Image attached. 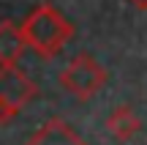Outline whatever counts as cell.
Returning a JSON list of instances; mask_svg holds the SVG:
<instances>
[{
  "mask_svg": "<svg viewBox=\"0 0 147 145\" xmlns=\"http://www.w3.org/2000/svg\"><path fill=\"white\" fill-rule=\"evenodd\" d=\"M38 85L19 66H0V126L11 123L27 101H33Z\"/></svg>",
  "mask_w": 147,
  "mask_h": 145,
  "instance_id": "3",
  "label": "cell"
},
{
  "mask_svg": "<svg viewBox=\"0 0 147 145\" xmlns=\"http://www.w3.org/2000/svg\"><path fill=\"white\" fill-rule=\"evenodd\" d=\"M19 33L25 38V47L36 49L41 58H55L74 36V25L52 3H41L25 16V22L19 25Z\"/></svg>",
  "mask_w": 147,
  "mask_h": 145,
  "instance_id": "1",
  "label": "cell"
},
{
  "mask_svg": "<svg viewBox=\"0 0 147 145\" xmlns=\"http://www.w3.org/2000/svg\"><path fill=\"white\" fill-rule=\"evenodd\" d=\"M25 52V38L19 33V25L0 22V66H16Z\"/></svg>",
  "mask_w": 147,
  "mask_h": 145,
  "instance_id": "6",
  "label": "cell"
},
{
  "mask_svg": "<svg viewBox=\"0 0 147 145\" xmlns=\"http://www.w3.org/2000/svg\"><path fill=\"white\" fill-rule=\"evenodd\" d=\"M142 129V120H139V115L134 112V107H128V104H120V107L112 110V115L106 118V131H109L115 140H131L136 131Z\"/></svg>",
  "mask_w": 147,
  "mask_h": 145,
  "instance_id": "5",
  "label": "cell"
},
{
  "mask_svg": "<svg viewBox=\"0 0 147 145\" xmlns=\"http://www.w3.org/2000/svg\"><path fill=\"white\" fill-rule=\"evenodd\" d=\"M134 5H136V8H142V11H147V0H131Z\"/></svg>",
  "mask_w": 147,
  "mask_h": 145,
  "instance_id": "7",
  "label": "cell"
},
{
  "mask_svg": "<svg viewBox=\"0 0 147 145\" xmlns=\"http://www.w3.org/2000/svg\"><path fill=\"white\" fill-rule=\"evenodd\" d=\"M109 80V71L90 55H74L60 71V85L79 101L93 99Z\"/></svg>",
  "mask_w": 147,
  "mask_h": 145,
  "instance_id": "2",
  "label": "cell"
},
{
  "mask_svg": "<svg viewBox=\"0 0 147 145\" xmlns=\"http://www.w3.org/2000/svg\"><path fill=\"white\" fill-rule=\"evenodd\" d=\"M27 145H87V142H84L82 137H79V131L71 129L65 120L52 118L30 137Z\"/></svg>",
  "mask_w": 147,
  "mask_h": 145,
  "instance_id": "4",
  "label": "cell"
}]
</instances>
